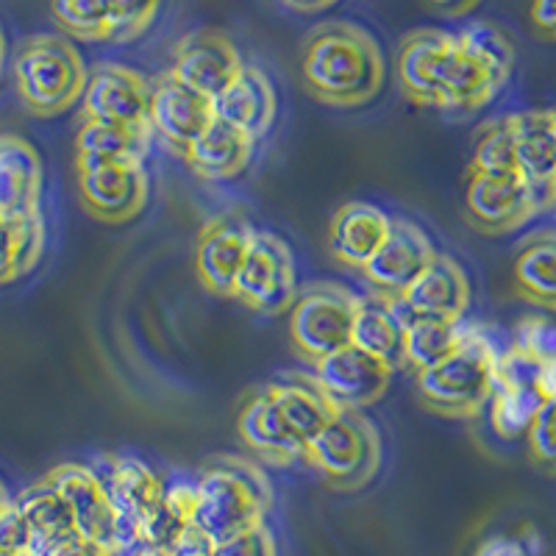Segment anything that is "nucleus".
I'll return each mask as SVG.
<instances>
[{"label":"nucleus","mask_w":556,"mask_h":556,"mask_svg":"<svg viewBox=\"0 0 556 556\" xmlns=\"http://www.w3.org/2000/svg\"><path fill=\"white\" fill-rule=\"evenodd\" d=\"M395 76L412 103L451 117L481 112L506 87L456 34L440 28H417L401 39Z\"/></svg>","instance_id":"obj_1"},{"label":"nucleus","mask_w":556,"mask_h":556,"mask_svg":"<svg viewBox=\"0 0 556 556\" xmlns=\"http://www.w3.org/2000/svg\"><path fill=\"white\" fill-rule=\"evenodd\" d=\"M301 78L315 101L331 109H359L379 98L387 62L370 31L345 20H329L306 34Z\"/></svg>","instance_id":"obj_2"},{"label":"nucleus","mask_w":556,"mask_h":556,"mask_svg":"<svg viewBox=\"0 0 556 556\" xmlns=\"http://www.w3.org/2000/svg\"><path fill=\"white\" fill-rule=\"evenodd\" d=\"M192 501V526L212 543L235 538L256 523H265L273 486L256 462L242 456H217L201 470Z\"/></svg>","instance_id":"obj_3"},{"label":"nucleus","mask_w":556,"mask_h":556,"mask_svg":"<svg viewBox=\"0 0 556 556\" xmlns=\"http://www.w3.org/2000/svg\"><path fill=\"white\" fill-rule=\"evenodd\" d=\"M498 348L476 326L465 329L459 348L443 362L417 370V395L426 409L451 420H473L493 399Z\"/></svg>","instance_id":"obj_4"},{"label":"nucleus","mask_w":556,"mask_h":556,"mask_svg":"<svg viewBox=\"0 0 556 556\" xmlns=\"http://www.w3.org/2000/svg\"><path fill=\"white\" fill-rule=\"evenodd\" d=\"M89 70L70 39L37 34L20 45L14 56V84L23 106L34 117H59L84 96Z\"/></svg>","instance_id":"obj_5"},{"label":"nucleus","mask_w":556,"mask_h":556,"mask_svg":"<svg viewBox=\"0 0 556 556\" xmlns=\"http://www.w3.org/2000/svg\"><path fill=\"white\" fill-rule=\"evenodd\" d=\"M304 462L337 493H359L379 476L381 434L362 412H337L306 445Z\"/></svg>","instance_id":"obj_6"},{"label":"nucleus","mask_w":556,"mask_h":556,"mask_svg":"<svg viewBox=\"0 0 556 556\" xmlns=\"http://www.w3.org/2000/svg\"><path fill=\"white\" fill-rule=\"evenodd\" d=\"M362 298L334 281H320L298 290L290 309V340L306 362H320L351 345L354 317Z\"/></svg>","instance_id":"obj_7"},{"label":"nucleus","mask_w":556,"mask_h":556,"mask_svg":"<svg viewBox=\"0 0 556 556\" xmlns=\"http://www.w3.org/2000/svg\"><path fill=\"white\" fill-rule=\"evenodd\" d=\"M231 298L265 317L290 312L298 298V270L292 248L273 231L256 228Z\"/></svg>","instance_id":"obj_8"},{"label":"nucleus","mask_w":556,"mask_h":556,"mask_svg":"<svg viewBox=\"0 0 556 556\" xmlns=\"http://www.w3.org/2000/svg\"><path fill=\"white\" fill-rule=\"evenodd\" d=\"M548 203L523 176H490L468 170L465 217L481 235H513L543 212Z\"/></svg>","instance_id":"obj_9"},{"label":"nucleus","mask_w":556,"mask_h":556,"mask_svg":"<svg viewBox=\"0 0 556 556\" xmlns=\"http://www.w3.org/2000/svg\"><path fill=\"white\" fill-rule=\"evenodd\" d=\"M543 365L545 362L531 359L515 345L498 354L493 399L486 409H490V424L495 434L504 440L529 434L534 417L543 409Z\"/></svg>","instance_id":"obj_10"},{"label":"nucleus","mask_w":556,"mask_h":556,"mask_svg":"<svg viewBox=\"0 0 556 556\" xmlns=\"http://www.w3.org/2000/svg\"><path fill=\"white\" fill-rule=\"evenodd\" d=\"M78 195L87 215L106 226H123L142 215L151 198V178L142 162H109L78 167Z\"/></svg>","instance_id":"obj_11"},{"label":"nucleus","mask_w":556,"mask_h":556,"mask_svg":"<svg viewBox=\"0 0 556 556\" xmlns=\"http://www.w3.org/2000/svg\"><path fill=\"white\" fill-rule=\"evenodd\" d=\"M89 468L96 470L109 501H112L114 513L121 518L123 540H126L128 551L139 543V529L151 518L153 509L162 504L167 486L137 456L106 454L98 456L96 465H89Z\"/></svg>","instance_id":"obj_12"},{"label":"nucleus","mask_w":556,"mask_h":556,"mask_svg":"<svg viewBox=\"0 0 556 556\" xmlns=\"http://www.w3.org/2000/svg\"><path fill=\"white\" fill-rule=\"evenodd\" d=\"M81 114L84 121L151 126V84L126 64H96L84 87Z\"/></svg>","instance_id":"obj_13"},{"label":"nucleus","mask_w":556,"mask_h":556,"mask_svg":"<svg viewBox=\"0 0 556 556\" xmlns=\"http://www.w3.org/2000/svg\"><path fill=\"white\" fill-rule=\"evenodd\" d=\"M45 479L51 481L59 493H62V498L67 501L73 520H76V531L81 538L103 545L112 554L126 551L121 518L114 513L112 501H109L96 470L89 468V465H73V462H67V465L53 468Z\"/></svg>","instance_id":"obj_14"},{"label":"nucleus","mask_w":556,"mask_h":556,"mask_svg":"<svg viewBox=\"0 0 556 556\" xmlns=\"http://www.w3.org/2000/svg\"><path fill=\"white\" fill-rule=\"evenodd\" d=\"M326 399L342 412H362L379 404L390 390L392 370L367 356L359 348L348 345L315 362V376Z\"/></svg>","instance_id":"obj_15"},{"label":"nucleus","mask_w":556,"mask_h":556,"mask_svg":"<svg viewBox=\"0 0 556 556\" xmlns=\"http://www.w3.org/2000/svg\"><path fill=\"white\" fill-rule=\"evenodd\" d=\"M242 67L245 62L237 51L235 39L217 28H201L178 39L170 73L208 101H215Z\"/></svg>","instance_id":"obj_16"},{"label":"nucleus","mask_w":556,"mask_h":556,"mask_svg":"<svg viewBox=\"0 0 556 556\" xmlns=\"http://www.w3.org/2000/svg\"><path fill=\"white\" fill-rule=\"evenodd\" d=\"M434 242L412 220H392L390 235L376 256L365 265L362 276L381 301H399L420 273L434 260Z\"/></svg>","instance_id":"obj_17"},{"label":"nucleus","mask_w":556,"mask_h":556,"mask_svg":"<svg viewBox=\"0 0 556 556\" xmlns=\"http://www.w3.org/2000/svg\"><path fill=\"white\" fill-rule=\"evenodd\" d=\"M256 228L242 215H217L201 228L195 242V273L212 295H235L237 276L245 265Z\"/></svg>","instance_id":"obj_18"},{"label":"nucleus","mask_w":556,"mask_h":556,"mask_svg":"<svg viewBox=\"0 0 556 556\" xmlns=\"http://www.w3.org/2000/svg\"><path fill=\"white\" fill-rule=\"evenodd\" d=\"M212 121H215V101L178 81L170 70L151 84L153 134H162L167 146L176 148L181 156Z\"/></svg>","instance_id":"obj_19"},{"label":"nucleus","mask_w":556,"mask_h":556,"mask_svg":"<svg viewBox=\"0 0 556 556\" xmlns=\"http://www.w3.org/2000/svg\"><path fill=\"white\" fill-rule=\"evenodd\" d=\"M401 309L417 317L465 323L470 309L468 273L448 253H434L426 270L412 281L409 290L399 298Z\"/></svg>","instance_id":"obj_20"},{"label":"nucleus","mask_w":556,"mask_h":556,"mask_svg":"<svg viewBox=\"0 0 556 556\" xmlns=\"http://www.w3.org/2000/svg\"><path fill=\"white\" fill-rule=\"evenodd\" d=\"M42 159L28 139L0 134V220L42 217Z\"/></svg>","instance_id":"obj_21"},{"label":"nucleus","mask_w":556,"mask_h":556,"mask_svg":"<svg viewBox=\"0 0 556 556\" xmlns=\"http://www.w3.org/2000/svg\"><path fill=\"white\" fill-rule=\"evenodd\" d=\"M278 114V96L270 76L262 67H245L215 98V117L260 142L273 128Z\"/></svg>","instance_id":"obj_22"},{"label":"nucleus","mask_w":556,"mask_h":556,"mask_svg":"<svg viewBox=\"0 0 556 556\" xmlns=\"http://www.w3.org/2000/svg\"><path fill=\"white\" fill-rule=\"evenodd\" d=\"M237 431H240L242 443L262 462H270L278 468L304 462L306 445L287 426L285 415H281L276 399H273L270 387H265L253 399L245 401L240 417H237Z\"/></svg>","instance_id":"obj_23"},{"label":"nucleus","mask_w":556,"mask_h":556,"mask_svg":"<svg viewBox=\"0 0 556 556\" xmlns=\"http://www.w3.org/2000/svg\"><path fill=\"white\" fill-rule=\"evenodd\" d=\"M392 217L367 201H351L334 212L329 223V253L342 267L365 270L390 235Z\"/></svg>","instance_id":"obj_24"},{"label":"nucleus","mask_w":556,"mask_h":556,"mask_svg":"<svg viewBox=\"0 0 556 556\" xmlns=\"http://www.w3.org/2000/svg\"><path fill=\"white\" fill-rule=\"evenodd\" d=\"M506 117L513 128L520 176L543 195L548 206H554L556 134L551 123V109H531V112H515Z\"/></svg>","instance_id":"obj_25"},{"label":"nucleus","mask_w":556,"mask_h":556,"mask_svg":"<svg viewBox=\"0 0 556 556\" xmlns=\"http://www.w3.org/2000/svg\"><path fill=\"white\" fill-rule=\"evenodd\" d=\"M256 142L223 121H212L206 131L184 151L190 170L203 181H231L251 165Z\"/></svg>","instance_id":"obj_26"},{"label":"nucleus","mask_w":556,"mask_h":556,"mask_svg":"<svg viewBox=\"0 0 556 556\" xmlns=\"http://www.w3.org/2000/svg\"><path fill=\"white\" fill-rule=\"evenodd\" d=\"M151 126L84 121L76 137V165L96 167L109 162H142L151 153Z\"/></svg>","instance_id":"obj_27"},{"label":"nucleus","mask_w":556,"mask_h":556,"mask_svg":"<svg viewBox=\"0 0 556 556\" xmlns=\"http://www.w3.org/2000/svg\"><path fill=\"white\" fill-rule=\"evenodd\" d=\"M513 278L523 301L556 315V228L534 231L520 242Z\"/></svg>","instance_id":"obj_28"},{"label":"nucleus","mask_w":556,"mask_h":556,"mask_svg":"<svg viewBox=\"0 0 556 556\" xmlns=\"http://www.w3.org/2000/svg\"><path fill=\"white\" fill-rule=\"evenodd\" d=\"M351 345L374 356L395 374V367L404 365V320L395 304L381 298H374V301L362 298L354 317V331H351Z\"/></svg>","instance_id":"obj_29"},{"label":"nucleus","mask_w":556,"mask_h":556,"mask_svg":"<svg viewBox=\"0 0 556 556\" xmlns=\"http://www.w3.org/2000/svg\"><path fill=\"white\" fill-rule=\"evenodd\" d=\"M276 399L278 409L285 415L287 426L292 434L304 445H309L326 426L331 417L337 415V406L326 399V392L317 387L315 379H304V376H292L287 381H276L267 384Z\"/></svg>","instance_id":"obj_30"},{"label":"nucleus","mask_w":556,"mask_h":556,"mask_svg":"<svg viewBox=\"0 0 556 556\" xmlns=\"http://www.w3.org/2000/svg\"><path fill=\"white\" fill-rule=\"evenodd\" d=\"M14 504L20 506V513L26 515L28 526H31V556H39L42 551L51 548V545L78 534L76 520H73L67 501L62 498V493H59L56 486L48 479H42L39 484L26 486V490L14 498Z\"/></svg>","instance_id":"obj_31"},{"label":"nucleus","mask_w":556,"mask_h":556,"mask_svg":"<svg viewBox=\"0 0 556 556\" xmlns=\"http://www.w3.org/2000/svg\"><path fill=\"white\" fill-rule=\"evenodd\" d=\"M399 309L401 320H404V362L415 370H426V367L443 362L459 348L462 337H465V323L440 320V317H417L401 309L399 301H392Z\"/></svg>","instance_id":"obj_32"},{"label":"nucleus","mask_w":556,"mask_h":556,"mask_svg":"<svg viewBox=\"0 0 556 556\" xmlns=\"http://www.w3.org/2000/svg\"><path fill=\"white\" fill-rule=\"evenodd\" d=\"M45 251V223L34 220L9 223L0 220V287L28 276L39 265Z\"/></svg>","instance_id":"obj_33"},{"label":"nucleus","mask_w":556,"mask_h":556,"mask_svg":"<svg viewBox=\"0 0 556 556\" xmlns=\"http://www.w3.org/2000/svg\"><path fill=\"white\" fill-rule=\"evenodd\" d=\"M473 173H490V176H520L518 159H515V139L509 128V117L490 121L476 131Z\"/></svg>","instance_id":"obj_34"},{"label":"nucleus","mask_w":556,"mask_h":556,"mask_svg":"<svg viewBox=\"0 0 556 556\" xmlns=\"http://www.w3.org/2000/svg\"><path fill=\"white\" fill-rule=\"evenodd\" d=\"M51 17L64 34L81 42H109L106 0H48Z\"/></svg>","instance_id":"obj_35"},{"label":"nucleus","mask_w":556,"mask_h":556,"mask_svg":"<svg viewBox=\"0 0 556 556\" xmlns=\"http://www.w3.org/2000/svg\"><path fill=\"white\" fill-rule=\"evenodd\" d=\"M456 37L462 39V45H465V48H468L493 76H498L504 84L513 78L515 45L498 26H493V23H470V26H465L462 31H456Z\"/></svg>","instance_id":"obj_36"},{"label":"nucleus","mask_w":556,"mask_h":556,"mask_svg":"<svg viewBox=\"0 0 556 556\" xmlns=\"http://www.w3.org/2000/svg\"><path fill=\"white\" fill-rule=\"evenodd\" d=\"M543 392L545 404L534 417L526 440H529L531 459L543 468L556 470V359L543 365Z\"/></svg>","instance_id":"obj_37"},{"label":"nucleus","mask_w":556,"mask_h":556,"mask_svg":"<svg viewBox=\"0 0 556 556\" xmlns=\"http://www.w3.org/2000/svg\"><path fill=\"white\" fill-rule=\"evenodd\" d=\"M162 0H106L109 42H134L156 20Z\"/></svg>","instance_id":"obj_38"},{"label":"nucleus","mask_w":556,"mask_h":556,"mask_svg":"<svg viewBox=\"0 0 556 556\" xmlns=\"http://www.w3.org/2000/svg\"><path fill=\"white\" fill-rule=\"evenodd\" d=\"M513 345L538 362L556 359V323L543 315L523 317L515 329Z\"/></svg>","instance_id":"obj_39"},{"label":"nucleus","mask_w":556,"mask_h":556,"mask_svg":"<svg viewBox=\"0 0 556 556\" xmlns=\"http://www.w3.org/2000/svg\"><path fill=\"white\" fill-rule=\"evenodd\" d=\"M215 556H278V551L270 529L265 523H256L235 538L215 543Z\"/></svg>","instance_id":"obj_40"},{"label":"nucleus","mask_w":556,"mask_h":556,"mask_svg":"<svg viewBox=\"0 0 556 556\" xmlns=\"http://www.w3.org/2000/svg\"><path fill=\"white\" fill-rule=\"evenodd\" d=\"M31 526H28L26 515L20 513V506L12 504L0 513V548L14 551V554H28L31 556Z\"/></svg>","instance_id":"obj_41"},{"label":"nucleus","mask_w":556,"mask_h":556,"mask_svg":"<svg viewBox=\"0 0 556 556\" xmlns=\"http://www.w3.org/2000/svg\"><path fill=\"white\" fill-rule=\"evenodd\" d=\"M531 28L545 42H556V0H531Z\"/></svg>","instance_id":"obj_42"},{"label":"nucleus","mask_w":556,"mask_h":556,"mask_svg":"<svg viewBox=\"0 0 556 556\" xmlns=\"http://www.w3.org/2000/svg\"><path fill=\"white\" fill-rule=\"evenodd\" d=\"M170 554L173 556H215V543H212L203 531H198L195 526H187L181 538L173 543Z\"/></svg>","instance_id":"obj_43"},{"label":"nucleus","mask_w":556,"mask_h":556,"mask_svg":"<svg viewBox=\"0 0 556 556\" xmlns=\"http://www.w3.org/2000/svg\"><path fill=\"white\" fill-rule=\"evenodd\" d=\"M39 556H114V554L109 548H103V545L81 538V534H73V538L62 540V543H56V545H51L48 551H42Z\"/></svg>","instance_id":"obj_44"},{"label":"nucleus","mask_w":556,"mask_h":556,"mask_svg":"<svg viewBox=\"0 0 556 556\" xmlns=\"http://www.w3.org/2000/svg\"><path fill=\"white\" fill-rule=\"evenodd\" d=\"M476 556H534L529 548H526L520 540H513V538H493L486 540L484 545L479 548V554Z\"/></svg>","instance_id":"obj_45"},{"label":"nucleus","mask_w":556,"mask_h":556,"mask_svg":"<svg viewBox=\"0 0 556 556\" xmlns=\"http://www.w3.org/2000/svg\"><path fill=\"white\" fill-rule=\"evenodd\" d=\"M426 3L440 17H465V14H470L479 7L481 0H426Z\"/></svg>","instance_id":"obj_46"},{"label":"nucleus","mask_w":556,"mask_h":556,"mask_svg":"<svg viewBox=\"0 0 556 556\" xmlns=\"http://www.w3.org/2000/svg\"><path fill=\"white\" fill-rule=\"evenodd\" d=\"M287 9L292 12H301V14H317V12H326L337 3V0H281Z\"/></svg>","instance_id":"obj_47"},{"label":"nucleus","mask_w":556,"mask_h":556,"mask_svg":"<svg viewBox=\"0 0 556 556\" xmlns=\"http://www.w3.org/2000/svg\"><path fill=\"white\" fill-rule=\"evenodd\" d=\"M128 556H173L167 548H156V545H146V543H137L126 551Z\"/></svg>","instance_id":"obj_48"},{"label":"nucleus","mask_w":556,"mask_h":556,"mask_svg":"<svg viewBox=\"0 0 556 556\" xmlns=\"http://www.w3.org/2000/svg\"><path fill=\"white\" fill-rule=\"evenodd\" d=\"M9 504H12V495H9V490L3 486V481H0V513H3Z\"/></svg>","instance_id":"obj_49"},{"label":"nucleus","mask_w":556,"mask_h":556,"mask_svg":"<svg viewBox=\"0 0 556 556\" xmlns=\"http://www.w3.org/2000/svg\"><path fill=\"white\" fill-rule=\"evenodd\" d=\"M3 64H7V37H3V28H0V73H3Z\"/></svg>","instance_id":"obj_50"},{"label":"nucleus","mask_w":556,"mask_h":556,"mask_svg":"<svg viewBox=\"0 0 556 556\" xmlns=\"http://www.w3.org/2000/svg\"><path fill=\"white\" fill-rule=\"evenodd\" d=\"M0 556H28V554H14V551H3V548H0Z\"/></svg>","instance_id":"obj_51"},{"label":"nucleus","mask_w":556,"mask_h":556,"mask_svg":"<svg viewBox=\"0 0 556 556\" xmlns=\"http://www.w3.org/2000/svg\"><path fill=\"white\" fill-rule=\"evenodd\" d=\"M551 123H554V134H556V109H551Z\"/></svg>","instance_id":"obj_52"},{"label":"nucleus","mask_w":556,"mask_h":556,"mask_svg":"<svg viewBox=\"0 0 556 556\" xmlns=\"http://www.w3.org/2000/svg\"><path fill=\"white\" fill-rule=\"evenodd\" d=\"M554 206H556V192H554Z\"/></svg>","instance_id":"obj_53"}]
</instances>
